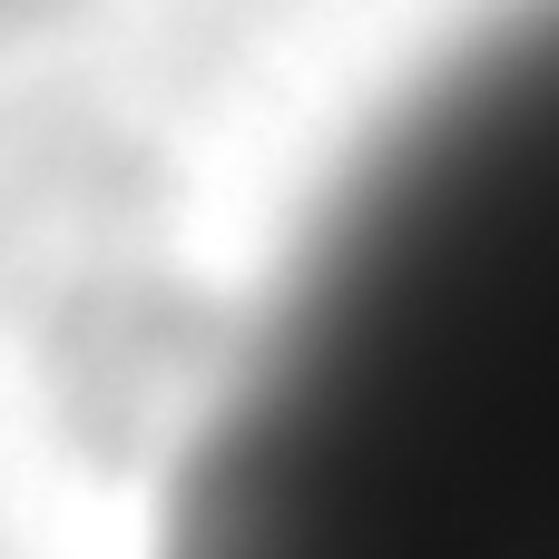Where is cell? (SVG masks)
I'll return each instance as SVG.
<instances>
[{"mask_svg":"<svg viewBox=\"0 0 559 559\" xmlns=\"http://www.w3.org/2000/svg\"><path fill=\"white\" fill-rule=\"evenodd\" d=\"M157 559H559V0L462 39L344 167Z\"/></svg>","mask_w":559,"mask_h":559,"instance_id":"6da1fadb","label":"cell"}]
</instances>
